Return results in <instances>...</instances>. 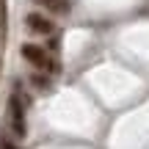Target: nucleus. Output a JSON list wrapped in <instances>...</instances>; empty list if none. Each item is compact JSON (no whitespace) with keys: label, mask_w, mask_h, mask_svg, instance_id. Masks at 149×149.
<instances>
[{"label":"nucleus","mask_w":149,"mask_h":149,"mask_svg":"<svg viewBox=\"0 0 149 149\" xmlns=\"http://www.w3.org/2000/svg\"><path fill=\"white\" fill-rule=\"evenodd\" d=\"M31 83L36 86V88H50V80H47V77H42V74H33Z\"/></svg>","instance_id":"nucleus-6"},{"label":"nucleus","mask_w":149,"mask_h":149,"mask_svg":"<svg viewBox=\"0 0 149 149\" xmlns=\"http://www.w3.org/2000/svg\"><path fill=\"white\" fill-rule=\"evenodd\" d=\"M19 53H22V58H25V61H31V64L39 66V69H47L50 74H58L61 72V66L55 64L53 58H47V53H44L39 44H22Z\"/></svg>","instance_id":"nucleus-1"},{"label":"nucleus","mask_w":149,"mask_h":149,"mask_svg":"<svg viewBox=\"0 0 149 149\" xmlns=\"http://www.w3.org/2000/svg\"><path fill=\"white\" fill-rule=\"evenodd\" d=\"M0 149H17V146H14V144H8V141H6L3 135H0Z\"/></svg>","instance_id":"nucleus-7"},{"label":"nucleus","mask_w":149,"mask_h":149,"mask_svg":"<svg viewBox=\"0 0 149 149\" xmlns=\"http://www.w3.org/2000/svg\"><path fill=\"white\" fill-rule=\"evenodd\" d=\"M8 8H6V0H0V39H6V33H8Z\"/></svg>","instance_id":"nucleus-5"},{"label":"nucleus","mask_w":149,"mask_h":149,"mask_svg":"<svg viewBox=\"0 0 149 149\" xmlns=\"http://www.w3.org/2000/svg\"><path fill=\"white\" fill-rule=\"evenodd\" d=\"M36 3H44L47 8H53L55 14H66V11H69V0H36Z\"/></svg>","instance_id":"nucleus-4"},{"label":"nucleus","mask_w":149,"mask_h":149,"mask_svg":"<svg viewBox=\"0 0 149 149\" xmlns=\"http://www.w3.org/2000/svg\"><path fill=\"white\" fill-rule=\"evenodd\" d=\"M8 119H11V127H14V133L19 135H25L28 130H25V111H22V105H19V97H11V102H8Z\"/></svg>","instance_id":"nucleus-2"},{"label":"nucleus","mask_w":149,"mask_h":149,"mask_svg":"<svg viewBox=\"0 0 149 149\" xmlns=\"http://www.w3.org/2000/svg\"><path fill=\"white\" fill-rule=\"evenodd\" d=\"M28 28H31L33 33H42V36H47V33L55 31L53 19H47V17H42V14H28Z\"/></svg>","instance_id":"nucleus-3"}]
</instances>
